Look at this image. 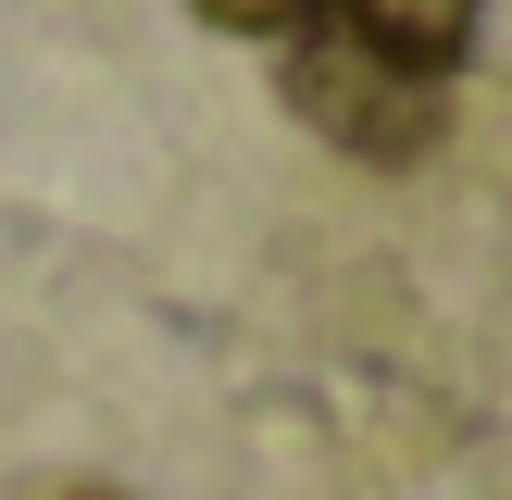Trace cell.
<instances>
[{
  "instance_id": "cell-1",
  "label": "cell",
  "mask_w": 512,
  "mask_h": 500,
  "mask_svg": "<svg viewBox=\"0 0 512 500\" xmlns=\"http://www.w3.org/2000/svg\"><path fill=\"white\" fill-rule=\"evenodd\" d=\"M275 88H288V113L313 125L325 150H350V163H425L438 125H450V75L375 50L350 13L288 25V38H275Z\"/></svg>"
},
{
  "instance_id": "cell-4",
  "label": "cell",
  "mask_w": 512,
  "mask_h": 500,
  "mask_svg": "<svg viewBox=\"0 0 512 500\" xmlns=\"http://www.w3.org/2000/svg\"><path fill=\"white\" fill-rule=\"evenodd\" d=\"M75 500H125V488H75Z\"/></svg>"
},
{
  "instance_id": "cell-2",
  "label": "cell",
  "mask_w": 512,
  "mask_h": 500,
  "mask_svg": "<svg viewBox=\"0 0 512 500\" xmlns=\"http://www.w3.org/2000/svg\"><path fill=\"white\" fill-rule=\"evenodd\" d=\"M325 13H350L375 50H400V63L450 75V63L475 50V13H488V0H325Z\"/></svg>"
},
{
  "instance_id": "cell-3",
  "label": "cell",
  "mask_w": 512,
  "mask_h": 500,
  "mask_svg": "<svg viewBox=\"0 0 512 500\" xmlns=\"http://www.w3.org/2000/svg\"><path fill=\"white\" fill-rule=\"evenodd\" d=\"M200 13H213L225 38H288V25H313L325 0H200Z\"/></svg>"
}]
</instances>
